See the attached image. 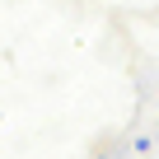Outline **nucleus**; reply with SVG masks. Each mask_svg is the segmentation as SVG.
Masks as SVG:
<instances>
[]
</instances>
